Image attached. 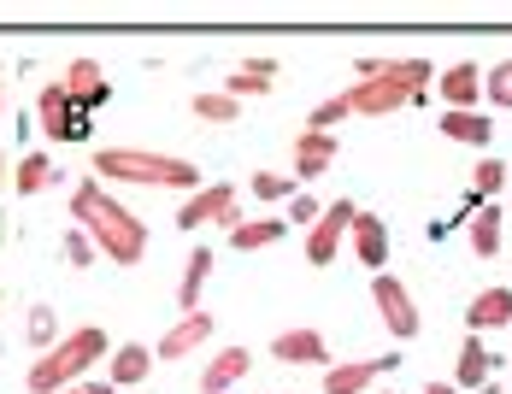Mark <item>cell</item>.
<instances>
[{"instance_id": "6da1fadb", "label": "cell", "mask_w": 512, "mask_h": 394, "mask_svg": "<svg viewBox=\"0 0 512 394\" xmlns=\"http://www.w3.org/2000/svg\"><path fill=\"white\" fill-rule=\"evenodd\" d=\"M71 218H77V230L95 242V253H106L112 265H142V259H148V224H142L124 200L106 195L95 177H83V183L71 189Z\"/></svg>"}, {"instance_id": "7a4b0ae2", "label": "cell", "mask_w": 512, "mask_h": 394, "mask_svg": "<svg viewBox=\"0 0 512 394\" xmlns=\"http://www.w3.org/2000/svg\"><path fill=\"white\" fill-rule=\"evenodd\" d=\"M95 177L106 183H142V189H177L195 195L201 189V165L177 159V153H154V148H95Z\"/></svg>"}, {"instance_id": "3957f363", "label": "cell", "mask_w": 512, "mask_h": 394, "mask_svg": "<svg viewBox=\"0 0 512 394\" xmlns=\"http://www.w3.org/2000/svg\"><path fill=\"white\" fill-rule=\"evenodd\" d=\"M112 353V336H106L101 324H83V330H65L59 342L30 365V377H24V389L30 394H65L83 383V371Z\"/></svg>"}, {"instance_id": "277c9868", "label": "cell", "mask_w": 512, "mask_h": 394, "mask_svg": "<svg viewBox=\"0 0 512 394\" xmlns=\"http://www.w3.org/2000/svg\"><path fill=\"white\" fill-rule=\"evenodd\" d=\"M371 306H377V318H383V330H389L395 342H412V336L424 330V318H418V306H412V289L401 277H389V271L371 277Z\"/></svg>"}, {"instance_id": "5b68a950", "label": "cell", "mask_w": 512, "mask_h": 394, "mask_svg": "<svg viewBox=\"0 0 512 394\" xmlns=\"http://www.w3.org/2000/svg\"><path fill=\"white\" fill-rule=\"evenodd\" d=\"M401 106H412L407 89L389 83V77L377 71V59H359V83L348 89V112H359V118H389V112H401Z\"/></svg>"}, {"instance_id": "8992f818", "label": "cell", "mask_w": 512, "mask_h": 394, "mask_svg": "<svg viewBox=\"0 0 512 394\" xmlns=\"http://www.w3.org/2000/svg\"><path fill=\"white\" fill-rule=\"evenodd\" d=\"M36 118H42L48 142H89V118H95V112H83L77 100L65 95V83H48V89L36 95Z\"/></svg>"}, {"instance_id": "52a82bcc", "label": "cell", "mask_w": 512, "mask_h": 394, "mask_svg": "<svg viewBox=\"0 0 512 394\" xmlns=\"http://www.w3.org/2000/svg\"><path fill=\"white\" fill-rule=\"evenodd\" d=\"M206 224H230V230L242 224L236 189H230V183H201L195 195L177 206V230H183V236H189V230H206Z\"/></svg>"}, {"instance_id": "ba28073f", "label": "cell", "mask_w": 512, "mask_h": 394, "mask_svg": "<svg viewBox=\"0 0 512 394\" xmlns=\"http://www.w3.org/2000/svg\"><path fill=\"white\" fill-rule=\"evenodd\" d=\"M354 200H330L324 212H318V224L307 230V265H318V271H330L336 265V253H342V242H348V230H354Z\"/></svg>"}, {"instance_id": "9c48e42d", "label": "cell", "mask_w": 512, "mask_h": 394, "mask_svg": "<svg viewBox=\"0 0 512 394\" xmlns=\"http://www.w3.org/2000/svg\"><path fill=\"white\" fill-rule=\"evenodd\" d=\"M401 359L395 353H383V359H348V365H330L324 371V394H365L383 371H395Z\"/></svg>"}, {"instance_id": "30bf717a", "label": "cell", "mask_w": 512, "mask_h": 394, "mask_svg": "<svg viewBox=\"0 0 512 394\" xmlns=\"http://www.w3.org/2000/svg\"><path fill=\"white\" fill-rule=\"evenodd\" d=\"M206 342H212V312H183V318L159 336L154 359H189V353L206 347Z\"/></svg>"}, {"instance_id": "8fae6325", "label": "cell", "mask_w": 512, "mask_h": 394, "mask_svg": "<svg viewBox=\"0 0 512 394\" xmlns=\"http://www.w3.org/2000/svg\"><path fill=\"white\" fill-rule=\"evenodd\" d=\"M106 359H112V365H106V383H112V389H142V383H148V371L159 365V359H154V347H142V342L112 347Z\"/></svg>"}, {"instance_id": "7c38bea8", "label": "cell", "mask_w": 512, "mask_h": 394, "mask_svg": "<svg viewBox=\"0 0 512 394\" xmlns=\"http://www.w3.org/2000/svg\"><path fill=\"white\" fill-rule=\"evenodd\" d=\"M65 95L77 100L83 112H95V106L112 100V83H106V71L95 59H71V65H65Z\"/></svg>"}, {"instance_id": "4fadbf2b", "label": "cell", "mask_w": 512, "mask_h": 394, "mask_svg": "<svg viewBox=\"0 0 512 394\" xmlns=\"http://www.w3.org/2000/svg\"><path fill=\"white\" fill-rule=\"evenodd\" d=\"M512 324V289H483V295H471L465 306V336H483V330H507Z\"/></svg>"}, {"instance_id": "5bb4252c", "label": "cell", "mask_w": 512, "mask_h": 394, "mask_svg": "<svg viewBox=\"0 0 512 394\" xmlns=\"http://www.w3.org/2000/svg\"><path fill=\"white\" fill-rule=\"evenodd\" d=\"M271 83H277V59L254 53V59H242V65L224 77V95L230 100H259V95H271Z\"/></svg>"}, {"instance_id": "9a60e30c", "label": "cell", "mask_w": 512, "mask_h": 394, "mask_svg": "<svg viewBox=\"0 0 512 394\" xmlns=\"http://www.w3.org/2000/svg\"><path fill=\"white\" fill-rule=\"evenodd\" d=\"M436 89H442V100H448V112H477V95H483V71H477L471 59H460V65H448V71L436 77Z\"/></svg>"}, {"instance_id": "2e32d148", "label": "cell", "mask_w": 512, "mask_h": 394, "mask_svg": "<svg viewBox=\"0 0 512 394\" xmlns=\"http://www.w3.org/2000/svg\"><path fill=\"white\" fill-rule=\"evenodd\" d=\"M271 359H283V365H330V347H324L318 330H277Z\"/></svg>"}, {"instance_id": "e0dca14e", "label": "cell", "mask_w": 512, "mask_h": 394, "mask_svg": "<svg viewBox=\"0 0 512 394\" xmlns=\"http://www.w3.org/2000/svg\"><path fill=\"white\" fill-rule=\"evenodd\" d=\"M354 253L359 265H371V277H377V265H389V224L377 218V212H354Z\"/></svg>"}, {"instance_id": "ac0fdd59", "label": "cell", "mask_w": 512, "mask_h": 394, "mask_svg": "<svg viewBox=\"0 0 512 394\" xmlns=\"http://www.w3.org/2000/svg\"><path fill=\"white\" fill-rule=\"evenodd\" d=\"M248 371H254V353H248V347H224V353L201 371V394H230Z\"/></svg>"}, {"instance_id": "d6986e66", "label": "cell", "mask_w": 512, "mask_h": 394, "mask_svg": "<svg viewBox=\"0 0 512 394\" xmlns=\"http://www.w3.org/2000/svg\"><path fill=\"white\" fill-rule=\"evenodd\" d=\"M330 159H336V136H318V130H301L295 136V183H312V177H324L330 171Z\"/></svg>"}, {"instance_id": "ffe728a7", "label": "cell", "mask_w": 512, "mask_h": 394, "mask_svg": "<svg viewBox=\"0 0 512 394\" xmlns=\"http://www.w3.org/2000/svg\"><path fill=\"white\" fill-rule=\"evenodd\" d=\"M489 371H495V353L477 342V336H465L460 359H454V389H483V383H489Z\"/></svg>"}, {"instance_id": "44dd1931", "label": "cell", "mask_w": 512, "mask_h": 394, "mask_svg": "<svg viewBox=\"0 0 512 394\" xmlns=\"http://www.w3.org/2000/svg\"><path fill=\"white\" fill-rule=\"evenodd\" d=\"M448 142H465V148H489L495 142V124L483 118V112H442V124H436Z\"/></svg>"}, {"instance_id": "7402d4cb", "label": "cell", "mask_w": 512, "mask_h": 394, "mask_svg": "<svg viewBox=\"0 0 512 394\" xmlns=\"http://www.w3.org/2000/svg\"><path fill=\"white\" fill-rule=\"evenodd\" d=\"M283 236H289V218H242V224L230 230V247H236V253H259V247L283 242Z\"/></svg>"}, {"instance_id": "603a6c76", "label": "cell", "mask_w": 512, "mask_h": 394, "mask_svg": "<svg viewBox=\"0 0 512 394\" xmlns=\"http://www.w3.org/2000/svg\"><path fill=\"white\" fill-rule=\"evenodd\" d=\"M377 71H383L389 83H401L412 100L430 95V77H436V65H430V59H377Z\"/></svg>"}, {"instance_id": "cb8c5ba5", "label": "cell", "mask_w": 512, "mask_h": 394, "mask_svg": "<svg viewBox=\"0 0 512 394\" xmlns=\"http://www.w3.org/2000/svg\"><path fill=\"white\" fill-rule=\"evenodd\" d=\"M53 183H59V165H53L48 153H24L18 171H12V189H18V195H42Z\"/></svg>"}, {"instance_id": "d4e9b609", "label": "cell", "mask_w": 512, "mask_h": 394, "mask_svg": "<svg viewBox=\"0 0 512 394\" xmlns=\"http://www.w3.org/2000/svg\"><path fill=\"white\" fill-rule=\"evenodd\" d=\"M206 277H212V247H195V253H189V271H183V283H177V306H183V312H201Z\"/></svg>"}, {"instance_id": "484cf974", "label": "cell", "mask_w": 512, "mask_h": 394, "mask_svg": "<svg viewBox=\"0 0 512 394\" xmlns=\"http://www.w3.org/2000/svg\"><path fill=\"white\" fill-rule=\"evenodd\" d=\"M471 253H477V259H495V253H501V212H495V206L471 212Z\"/></svg>"}, {"instance_id": "4316f807", "label": "cell", "mask_w": 512, "mask_h": 394, "mask_svg": "<svg viewBox=\"0 0 512 394\" xmlns=\"http://www.w3.org/2000/svg\"><path fill=\"white\" fill-rule=\"evenodd\" d=\"M195 118L201 124H242V100H230L224 89H206V95H195Z\"/></svg>"}, {"instance_id": "83f0119b", "label": "cell", "mask_w": 512, "mask_h": 394, "mask_svg": "<svg viewBox=\"0 0 512 394\" xmlns=\"http://www.w3.org/2000/svg\"><path fill=\"white\" fill-rule=\"evenodd\" d=\"M59 336H65V330H59V312H53L48 300H42V306H30V347H36V353H48Z\"/></svg>"}, {"instance_id": "f1b7e54d", "label": "cell", "mask_w": 512, "mask_h": 394, "mask_svg": "<svg viewBox=\"0 0 512 394\" xmlns=\"http://www.w3.org/2000/svg\"><path fill=\"white\" fill-rule=\"evenodd\" d=\"M507 171L512 165H501V159H477V171H471V195H501V189H507Z\"/></svg>"}, {"instance_id": "f546056e", "label": "cell", "mask_w": 512, "mask_h": 394, "mask_svg": "<svg viewBox=\"0 0 512 394\" xmlns=\"http://www.w3.org/2000/svg\"><path fill=\"white\" fill-rule=\"evenodd\" d=\"M254 195L259 200H295L301 189H295V177H289V171H254Z\"/></svg>"}, {"instance_id": "4dcf8cb0", "label": "cell", "mask_w": 512, "mask_h": 394, "mask_svg": "<svg viewBox=\"0 0 512 394\" xmlns=\"http://www.w3.org/2000/svg\"><path fill=\"white\" fill-rule=\"evenodd\" d=\"M342 118H348V95H330V100H318V106H312L307 130H318V136H336L330 124H342Z\"/></svg>"}, {"instance_id": "1f68e13d", "label": "cell", "mask_w": 512, "mask_h": 394, "mask_svg": "<svg viewBox=\"0 0 512 394\" xmlns=\"http://www.w3.org/2000/svg\"><path fill=\"white\" fill-rule=\"evenodd\" d=\"M483 95L495 100L501 112H512V59H501L495 71H483Z\"/></svg>"}, {"instance_id": "d6a6232c", "label": "cell", "mask_w": 512, "mask_h": 394, "mask_svg": "<svg viewBox=\"0 0 512 394\" xmlns=\"http://www.w3.org/2000/svg\"><path fill=\"white\" fill-rule=\"evenodd\" d=\"M65 259H71V265H77V271H89V265H95V242H89V236H83V230H65Z\"/></svg>"}, {"instance_id": "836d02e7", "label": "cell", "mask_w": 512, "mask_h": 394, "mask_svg": "<svg viewBox=\"0 0 512 394\" xmlns=\"http://www.w3.org/2000/svg\"><path fill=\"white\" fill-rule=\"evenodd\" d=\"M318 212H324V206H318L312 195H295V200H289V224H307V230H312V224H318Z\"/></svg>"}, {"instance_id": "e575fe53", "label": "cell", "mask_w": 512, "mask_h": 394, "mask_svg": "<svg viewBox=\"0 0 512 394\" xmlns=\"http://www.w3.org/2000/svg\"><path fill=\"white\" fill-rule=\"evenodd\" d=\"M424 394H460L454 383H424Z\"/></svg>"}, {"instance_id": "d590c367", "label": "cell", "mask_w": 512, "mask_h": 394, "mask_svg": "<svg viewBox=\"0 0 512 394\" xmlns=\"http://www.w3.org/2000/svg\"><path fill=\"white\" fill-rule=\"evenodd\" d=\"M89 394H118V389H112V383H89Z\"/></svg>"}, {"instance_id": "8d00e7d4", "label": "cell", "mask_w": 512, "mask_h": 394, "mask_svg": "<svg viewBox=\"0 0 512 394\" xmlns=\"http://www.w3.org/2000/svg\"><path fill=\"white\" fill-rule=\"evenodd\" d=\"M65 394H89V389H65Z\"/></svg>"}, {"instance_id": "74e56055", "label": "cell", "mask_w": 512, "mask_h": 394, "mask_svg": "<svg viewBox=\"0 0 512 394\" xmlns=\"http://www.w3.org/2000/svg\"><path fill=\"white\" fill-rule=\"evenodd\" d=\"M0 100H6V83H0Z\"/></svg>"}, {"instance_id": "f35d334b", "label": "cell", "mask_w": 512, "mask_h": 394, "mask_svg": "<svg viewBox=\"0 0 512 394\" xmlns=\"http://www.w3.org/2000/svg\"><path fill=\"white\" fill-rule=\"evenodd\" d=\"M0 353H6V336H0Z\"/></svg>"}, {"instance_id": "ab89813d", "label": "cell", "mask_w": 512, "mask_h": 394, "mask_svg": "<svg viewBox=\"0 0 512 394\" xmlns=\"http://www.w3.org/2000/svg\"><path fill=\"white\" fill-rule=\"evenodd\" d=\"M507 189H512V171H507Z\"/></svg>"}, {"instance_id": "60d3db41", "label": "cell", "mask_w": 512, "mask_h": 394, "mask_svg": "<svg viewBox=\"0 0 512 394\" xmlns=\"http://www.w3.org/2000/svg\"><path fill=\"white\" fill-rule=\"evenodd\" d=\"M383 394H395V389H383Z\"/></svg>"}]
</instances>
